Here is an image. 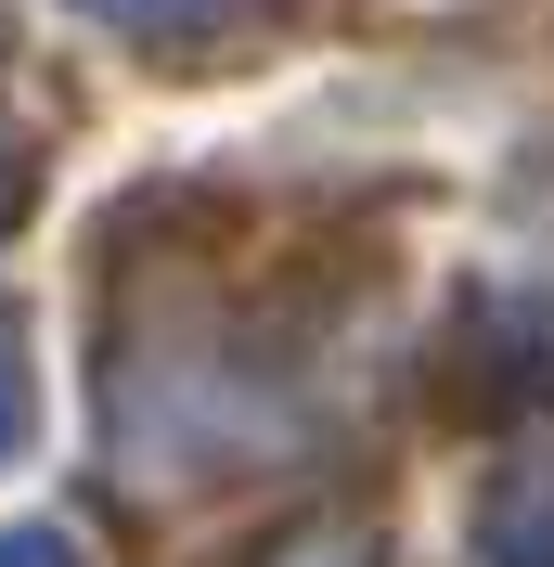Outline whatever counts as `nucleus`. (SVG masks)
<instances>
[{
	"label": "nucleus",
	"mask_w": 554,
	"mask_h": 567,
	"mask_svg": "<svg viewBox=\"0 0 554 567\" xmlns=\"http://www.w3.org/2000/svg\"><path fill=\"white\" fill-rule=\"evenodd\" d=\"M78 13H104V27H130V39H194V27L233 13V0H78Z\"/></svg>",
	"instance_id": "obj_1"
},
{
	"label": "nucleus",
	"mask_w": 554,
	"mask_h": 567,
	"mask_svg": "<svg viewBox=\"0 0 554 567\" xmlns=\"http://www.w3.org/2000/svg\"><path fill=\"white\" fill-rule=\"evenodd\" d=\"M27 439V349H13V322H0V452Z\"/></svg>",
	"instance_id": "obj_2"
},
{
	"label": "nucleus",
	"mask_w": 554,
	"mask_h": 567,
	"mask_svg": "<svg viewBox=\"0 0 554 567\" xmlns=\"http://www.w3.org/2000/svg\"><path fill=\"white\" fill-rule=\"evenodd\" d=\"M0 567H78V555H65V542H39V529H13V542H0Z\"/></svg>",
	"instance_id": "obj_3"
},
{
	"label": "nucleus",
	"mask_w": 554,
	"mask_h": 567,
	"mask_svg": "<svg viewBox=\"0 0 554 567\" xmlns=\"http://www.w3.org/2000/svg\"><path fill=\"white\" fill-rule=\"evenodd\" d=\"M310 567H348V555H310Z\"/></svg>",
	"instance_id": "obj_4"
}]
</instances>
